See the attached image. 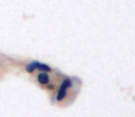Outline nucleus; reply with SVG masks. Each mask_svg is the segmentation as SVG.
<instances>
[{
	"mask_svg": "<svg viewBox=\"0 0 135 117\" xmlns=\"http://www.w3.org/2000/svg\"><path fill=\"white\" fill-rule=\"evenodd\" d=\"M72 86V82L70 80L66 79L62 82V85H61L60 89H59V92H58V94H57V101H62L66 95V90L67 88L71 87Z\"/></svg>",
	"mask_w": 135,
	"mask_h": 117,
	"instance_id": "nucleus-1",
	"label": "nucleus"
},
{
	"mask_svg": "<svg viewBox=\"0 0 135 117\" xmlns=\"http://www.w3.org/2000/svg\"><path fill=\"white\" fill-rule=\"evenodd\" d=\"M38 81H39L40 83L41 84H47L49 82V76L46 72L40 73L39 76H38Z\"/></svg>",
	"mask_w": 135,
	"mask_h": 117,
	"instance_id": "nucleus-2",
	"label": "nucleus"
},
{
	"mask_svg": "<svg viewBox=\"0 0 135 117\" xmlns=\"http://www.w3.org/2000/svg\"><path fill=\"white\" fill-rule=\"evenodd\" d=\"M37 69L41 71H44V72H49V71H51V68L49 67L48 65L40 63V62H38V64H37Z\"/></svg>",
	"mask_w": 135,
	"mask_h": 117,
	"instance_id": "nucleus-3",
	"label": "nucleus"
},
{
	"mask_svg": "<svg viewBox=\"0 0 135 117\" xmlns=\"http://www.w3.org/2000/svg\"><path fill=\"white\" fill-rule=\"evenodd\" d=\"M37 64H38L37 61H34V62H32V63L28 64V65L26 66V71H27L28 72H32L34 70L37 69Z\"/></svg>",
	"mask_w": 135,
	"mask_h": 117,
	"instance_id": "nucleus-4",
	"label": "nucleus"
}]
</instances>
